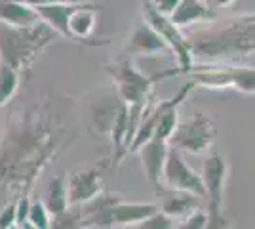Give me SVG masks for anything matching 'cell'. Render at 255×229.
Wrapping results in <instances>:
<instances>
[{
    "instance_id": "5",
    "label": "cell",
    "mask_w": 255,
    "mask_h": 229,
    "mask_svg": "<svg viewBox=\"0 0 255 229\" xmlns=\"http://www.w3.org/2000/svg\"><path fill=\"white\" fill-rule=\"evenodd\" d=\"M107 73L115 82V92L118 99L128 105H149L152 98V88L156 84V76H145L135 69L129 57L118 55L115 61L107 65Z\"/></svg>"
},
{
    "instance_id": "8",
    "label": "cell",
    "mask_w": 255,
    "mask_h": 229,
    "mask_svg": "<svg viewBox=\"0 0 255 229\" xmlns=\"http://www.w3.org/2000/svg\"><path fill=\"white\" fill-rule=\"evenodd\" d=\"M202 182L206 187V205L208 212L223 210L225 184L229 178V163L223 153L210 151L202 161Z\"/></svg>"
},
{
    "instance_id": "7",
    "label": "cell",
    "mask_w": 255,
    "mask_h": 229,
    "mask_svg": "<svg viewBox=\"0 0 255 229\" xmlns=\"http://www.w3.org/2000/svg\"><path fill=\"white\" fill-rule=\"evenodd\" d=\"M162 184L171 189L192 193L206 201V187L202 182V174L196 172L192 166H189L187 161L183 159V153L171 145L168 151V159H166V166H164Z\"/></svg>"
},
{
    "instance_id": "4",
    "label": "cell",
    "mask_w": 255,
    "mask_h": 229,
    "mask_svg": "<svg viewBox=\"0 0 255 229\" xmlns=\"http://www.w3.org/2000/svg\"><path fill=\"white\" fill-rule=\"evenodd\" d=\"M141 11H143V21H147L156 31V33L166 40V44L170 46V50L173 52L175 59H177V69H168L164 73H158L156 82L170 78V76H179V75H189L194 67V54H192V44L191 38L181 33V29L171 21L168 15L160 13L152 0H141Z\"/></svg>"
},
{
    "instance_id": "13",
    "label": "cell",
    "mask_w": 255,
    "mask_h": 229,
    "mask_svg": "<svg viewBox=\"0 0 255 229\" xmlns=\"http://www.w3.org/2000/svg\"><path fill=\"white\" fill-rule=\"evenodd\" d=\"M156 195L160 199V210L173 220L189 216L192 210L200 208V201H204V199L192 195V193L171 189V187L164 186V184L156 189Z\"/></svg>"
},
{
    "instance_id": "3",
    "label": "cell",
    "mask_w": 255,
    "mask_h": 229,
    "mask_svg": "<svg viewBox=\"0 0 255 229\" xmlns=\"http://www.w3.org/2000/svg\"><path fill=\"white\" fill-rule=\"evenodd\" d=\"M59 34L46 23L34 27L15 29L0 23V63L17 69L19 73L29 71L32 61L57 38Z\"/></svg>"
},
{
    "instance_id": "16",
    "label": "cell",
    "mask_w": 255,
    "mask_h": 229,
    "mask_svg": "<svg viewBox=\"0 0 255 229\" xmlns=\"http://www.w3.org/2000/svg\"><path fill=\"white\" fill-rule=\"evenodd\" d=\"M82 4V2H80ZM78 4H50V6H36V11L50 29L63 38H69V17L76 10Z\"/></svg>"
},
{
    "instance_id": "23",
    "label": "cell",
    "mask_w": 255,
    "mask_h": 229,
    "mask_svg": "<svg viewBox=\"0 0 255 229\" xmlns=\"http://www.w3.org/2000/svg\"><path fill=\"white\" fill-rule=\"evenodd\" d=\"M208 218H210L208 208L206 210L204 208H196V210H192L189 216L181 218V222L173 229H206Z\"/></svg>"
},
{
    "instance_id": "24",
    "label": "cell",
    "mask_w": 255,
    "mask_h": 229,
    "mask_svg": "<svg viewBox=\"0 0 255 229\" xmlns=\"http://www.w3.org/2000/svg\"><path fill=\"white\" fill-rule=\"evenodd\" d=\"M17 226V199H11L0 210V229H11Z\"/></svg>"
},
{
    "instance_id": "15",
    "label": "cell",
    "mask_w": 255,
    "mask_h": 229,
    "mask_svg": "<svg viewBox=\"0 0 255 229\" xmlns=\"http://www.w3.org/2000/svg\"><path fill=\"white\" fill-rule=\"evenodd\" d=\"M0 23L15 29H25L42 23V19L34 6L19 0H0Z\"/></svg>"
},
{
    "instance_id": "31",
    "label": "cell",
    "mask_w": 255,
    "mask_h": 229,
    "mask_svg": "<svg viewBox=\"0 0 255 229\" xmlns=\"http://www.w3.org/2000/svg\"><path fill=\"white\" fill-rule=\"evenodd\" d=\"M11 229H21V228H17V226H15V228H11Z\"/></svg>"
},
{
    "instance_id": "1",
    "label": "cell",
    "mask_w": 255,
    "mask_h": 229,
    "mask_svg": "<svg viewBox=\"0 0 255 229\" xmlns=\"http://www.w3.org/2000/svg\"><path fill=\"white\" fill-rule=\"evenodd\" d=\"M78 140L71 98L40 94L13 101L0 138V187L13 199L27 197L34 182Z\"/></svg>"
},
{
    "instance_id": "22",
    "label": "cell",
    "mask_w": 255,
    "mask_h": 229,
    "mask_svg": "<svg viewBox=\"0 0 255 229\" xmlns=\"http://www.w3.org/2000/svg\"><path fill=\"white\" fill-rule=\"evenodd\" d=\"M173 228H175L173 218H170L168 214H164V212L160 210L154 216L139 222L137 226H131V228H124V229H173Z\"/></svg>"
},
{
    "instance_id": "20",
    "label": "cell",
    "mask_w": 255,
    "mask_h": 229,
    "mask_svg": "<svg viewBox=\"0 0 255 229\" xmlns=\"http://www.w3.org/2000/svg\"><path fill=\"white\" fill-rule=\"evenodd\" d=\"M179 124V107H171L168 109L158 120V126H156V136L154 138H162L166 142H170V138L173 136V132Z\"/></svg>"
},
{
    "instance_id": "12",
    "label": "cell",
    "mask_w": 255,
    "mask_h": 229,
    "mask_svg": "<svg viewBox=\"0 0 255 229\" xmlns=\"http://www.w3.org/2000/svg\"><path fill=\"white\" fill-rule=\"evenodd\" d=\"M168 151H170V142H166L162 138H152L150 142H147L137 151L139 157H141L145 176H147V180L152 184L154 189H158L162 186V176H164Z\"/></svg>"
},
{
    "instance_id": "10",
    "label": "cell",
    "mask_w": 255,
    "mask_h": 229,
    "mask_svg": "<svg viewBox=\"0 0 255 229\" xmlns=\"http://www.w3.org/2000/svg\"><path fill=\"white\" fill-rule=\"evenodd\" d=\"M101 4L82 2L76 6V10L69 17V40L84 46H107V38H96L97 11L101 10Z\"/></svg>"
},
{
    "instance_id": "28",
    "label": "cell",
    "mask_w": 255,
    "mask_h": 229,
    "mask_svg": "<svg viewBox=\"0 0 255 229\" xmlns=\"http://www.w3.org/2000/svg\"><path fill=\"white\" fill-rule=\"evenodd\" d=\"M236 0H212L213 8H225V6H233Z\"/></svg>"
},
{
    "instance_id": "25",
    "label": "cell",
    "mask_w": 255,
    "mask_h": 229,
    "mask_svg": "<svg viewBox=\"0 0 255 229\" xmlns=\"http://www.w3.org/2000/svg\"><path fill=\"white\" fill-rule=\"evenodd\" d=\"M210 218L206 224V229H233V222L225 214V210H217V212H208Z\"/></svg>"
},
{
    "instance_id": "29",
    "label": "cell",
    "mask_w": 255,
    "mask_h": 229,
    "mask_svg": "<svg viewBox=\"0 0 255 229\" xmlns=\"http://www.w3.org/2000/svg\"><path fill=\"white\" fill-rule=\"evenodd\" d=\"M19 228H21V229H38L36 226H32L31 222H25V224H23V226H19Z\"/></svg>"
},
{
    "instance_id": "18",
    "label": "cell",
    "mask_w": 255,
    "mask_h": 229,
    "mask_svg": "<svg viewBox=\"0 0 255 229\" xmlns=\"http://www.w3.org/2000/svg\"><path fill=\"white\" fill-rule=\"evenodd\" d=\"M21 82V73L13 67L0 63V107L8 105L15 98Z\"/></svg>"
},
{
    "instance_id": "6",
    "label": "cell",
    "mask_w": 255,
    "mask_h": 229,
    "mask_svg": "<svg viewBox=\"0 0 255 229\" xmlns=\"http://www.w3.org/2000/svg\"><path fill=\"white\" fill-rule=\"evenodd\" d=\"M217 138V128L212 117L206 113H194L185 120H179L177 128L170 138V145L189 155L210 153Z\"/></svg>"
},
{
    "instance_id": "14",
    "label": "cell",
    "mask_w": 255,
    "mask_h": 229,
    "mask_svg": "<svg viewBox=\"0 0 255 229\" xmlns=\"http://www.w3.org/2000/svg\"><path fill=\"white\" fill-rule=\"evenodd\" d=\"M219 17L217 10L204 0H181V4L170 15V19L179 29H185L194 23H212Z\"/></svg>"
},
{
    "instance_id": "19",
    "label": "cell",
    "mask_w": 255,
    "mask_h": 229,
    "mask_svg": "<svg viewBox=\"0 0 255 229\" xmlns=\"http://www.w3.org/2000/svg\"><path fill=\"white\" fill-rule=\"evenodd\" d=\"M50 229H84V218H82L80 205L69 207L65 212L53 216Z\"/></svg>"
},
{
    "instance_id": "2",
    "label": "cell",
    "mask_w": 255,
    "mask_h": 229,
    "mask_svg": "<svg viewBox=\"0 0 255 229\" xmlns=\"http://www.w3.org/2000/svg\"><path fill=\"white\" fill-rule=\"evenodd\" d=\"M191 38L192 54L206 61L246 59L255 55V13H240L215 23Z\"/></svg>"
},
{
    "instance_id": "30",
    "label": "cell",
    "mask_w": 255,
    "mask_h": 229,
    "mask_svg": "<svg viewBox=\"0 0 255 229\" xmlns=\"http://www.w3.org/2000/svg\"><path fill=\"white\" fill-rule=\"evenodd\" d=\"M204 2H208V4H212V0H204Z\"/></svg>"
},
{
    "instance_id": "26",
    "label": "cell",
    "mask_w": 255,
    "mask_h": 229,
    "mask_svg": "<svg viewBox=\"0 0 255 229\" xmlns=\"http://www.w3.org/2000/svg\"><path fill=\"white\" fill-rule=\"evenodd\" d=\"M152 4H154V8H156L160 13H164V15L170 17L171 13L175 11V8L181 4V0H152Z\"/></svg>"
},
{
    "instance_id": "17",
    "label": "cell",
    "mask_w": 255,
    "mask_h": 229,
    "mask_svg": "<svg viewBox=\"0 0 255 229\" xmlns=\"http://www.w3.org/2000/svg\"><path fill=\"white\" fill-rule=\"evenodd\" d=\"M44 203H46L48 210L52 212V216H57L71 207V203H69V178L67 176L59 174L53 176L50 180V184L46 187Z\"/></svg>"
},
{
    "instance_id": "21",
    "label": "cell",
    "mask_w": 255,
    "mask_h": 229,
    "mask_svg": "<svg viewBox=\"0 0 255 229\" xmlns=\"http://www.w3.org/2000/svg\"><path fill=\"white\" fill-rule=\"evenodd\" d=\"M52 212L48 210L44 199H34L31 203V210H29V222L38 229H50L52 226Z\"/></svg>"
},
{
    "instance_id": "27",
    "label": "cell",
    "mask_w": 255,
    "mask_h": 229,
    "mask_svg": "<svg viewBox=\"0 0 255 229\" xmlns=\"http://www.w3.org/2000/svg\"><path fill=\"white\" fill-rule=\"evenodd\" d=\"M29 6H50V4H80V2H90V0H19Z\"/></svg>"
},
{
    "instance_id": "11",
    "label": "cell",
    "mask_w": 255,
    "mask_h": 229,
    "mask_svg": "<svg viewBox=\"0 0 255 229\" xmlns=\"http://www.w3.org/2000/svg\"><path fill=\"white\" fill-rule=\"evenodd\" d=\"M170 46L147 21H141L128 36L126 46L122 48V57H135V55H158L168 52Z\"/></svg>"
},
{
    "instance_id": "9",
    "label": "cell",
    "mask_w": 255,
    "mask_h": 229,
    "mask_svg": "<svg viewBox=\"0 0 255 229\" xmlns=\"http://www.w3.org/2000/svg\"><path fill=\"white\" fill-rule=\"evenodd\" d=\"M111 164L107 163L105 159L103 163L96 164L92 168L78 170L75 174H71V178H69V203H71V207L86 205L105 191V184H103L101 174Z\"/></svg>"
}]
</instances>
